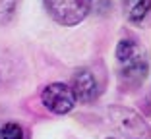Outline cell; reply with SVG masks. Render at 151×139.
Returning a JSON list of instances; mask_svg holds the SVG:
<instances>
[{
    "instance_id": "1",
    "label": "cell",
    "mask_w": 151,
    "mask_h": 139,
    "mask_svg": "<svg viewBox=\"0 0 151 139\" xmlns=\"http://www.w3.org/2000/svg\"><path fill=\"white\" fill-rule=\"evenodd\" d=\"M116 62L120 66V79L130 89L139 87L149 73L145 48L132 39H122L116 45Z\"/></svg>"
},
{
    "instance_id": "2",
    "label": "cell",
    "mask_w": 151,
    "mask_h": 139,
    "mask_svg": "<svg viewBox=\"0 0 151 139\" xmlns=\"http://www.w3.org/2000/svg\"><path fill=\"white\" fill-rule=\"evenodd\" d=\"M109 126L126 139H149V128L136 110L126 106H111L107 110Z\"/></svg>"
},
{
    "instance_id": "3",
    "label": "cell",
    "mask_w": 151,
    "mask_h": 139,
    "mask_svg": "<svg viewBox=\"0 0 151 139\" xmlns=\"http://www.w3.org/2000/svg\"><path fill=\"white\" fill-rule=\"evenodd\" d=\"M43 6L56 23L74 27L89 16L93 0H43Z\"/></svg>"
},
{
    "instance_id": "4",
    "label": "cell",
    "mask_w": 151,
    "mask_h": 139,
    "mask_svg": "<svg viewBox=\"0 0 151 139\" xmlns=\"http://www.w3.org/2000/svg\"><path fill=\"white\" fill-rule=\"evenodd\" d=\"M41 101H43V106L47 110H50L52 114H68L74 110L76 103H78L72 87L66 85V83L47 85L41 93Z\"/></svg>"
},
{
    "instance_id": "5",
    "label": "cell",
    "mask_w": 151,
    "mask_h": 139,
    "mask_svg": "<svg viewBox=\"0 0 151 139\" xmlns=\"http://www.w3.org/2000/svg\"><path fill=\"white\" fill-rule=\"evenodd\" d=\"M72 91H74L76 101L83 104H89L97 99L99 95V83L95 79V73L89 68H78L72 73Z\"/></svg>"
},
{
    "instance_id": "6",
    "label": "cell",
    "mask_w": 151,
    "mask_h": 139,
    "mask_svg": "<svg viewBox=\"0 0 151 139\" xmlns=\"http://www.w3.org/2000/svg\"><path fill=\"white\" fill-rule=\"evenodd\" d=\"M122 6L132 25L145 27L151 23V0H122Z\"/></svg>"
},
{
    "instance_id": "7",
    "label": "cell",
    "mask_w": 151,
    "mask_h": 139,
    "mask_svg": "<svg viewBox=\"0 0 151 139\" xmlns=\"http://www.w3.org/2000/svg\"><path fill=\"white\" fill-rule=\"evenodd\" d=\"M19 0H0V23H8L18 10Z\"/></svg>"
},
{
    "instance_id": "8",
    "label": "cell",
    "mask_w": 151,
    "mask_h": 139,
    "mask_svg": "<svg viewBox=\"0 0 151 139\" xmlns=\"http://www.w3.org/2000/svg\"><path fill=\"white\" fill-rule=\"evenodd\" d=\"M2 131V139H23L25 133H23V128L19 126L18 122H8L4 124V128H0Z\"/></svg>"
},
{
    "instance_id": "9",
    "label": "cell",
    "mask_w": 151,
    "mask_h": 139,
    "mask_svg": "<svg viewBox=\"0 0 151 139\" xmlns=\"http://www.w3.org/2000/svg\"><path fill=\"white\" fill-rule=\"evenodd\" d=\"M0 139H2V131H0Z\"/></svg>"
},
{
    "instance_id": "10",
    "label": "cell",
    "mask_w": 151,
    "mask_h": 139,
    "mask_svg": "<svg viewBox=\"0 0 151 139\" xmlns=\"http://www.w3.org/2000/svg\"><path fill=\"white\" fill-rule=\"evenodd\" d=\"M107 139H114V137H107Z\"/></svg>"
}]
</instances>
